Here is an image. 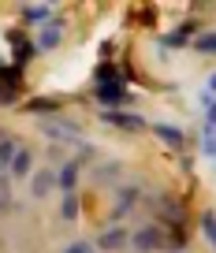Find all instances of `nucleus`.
I'll return each mask as SVG.
<instances>
[{
	"label": "nucleus",
	"mask_w": 216,
	"mask_h": 253,
	"mask_svg": "<svg viewBox=\"0 0 216 253\" xmlns=\"http://www.w3.org/2000/svg\"><path fill=\"white\" fill-rule=\"evenodd\" d=\"M93 97L101 104H108V108H123V104L130 101L127 86H93Z\"/></svg>",
	"instance_id": "obj_7"
},
{
	"label": "nucleus",
	"mask_w": 216,
	"mask_h": 253,
	"mask_svg": "<svg viewBox=\"0 0 216 253\" xmlns=\"http://www.w3.org/2000/svg\"><path fill=\"white\" fill-rule=\"evenodd\" d=\"M79 205H82L79 194H64V201H60V220H67V223L79 220Z\"/></svg>",
	"instance_id": "obj_18"
},
{
	"label": "nucleus",
	"mask_w": 216,
	"mask_h": 253,
	"mask_svg": "<svg viewBox=\"0 0 216 253\" xmlns=\"http://www.w3.org/2000/svg\"><path fill=\"white\" fill-rule=\"evenodd\" d=\"M201 227H205V238L216 246V212H205V216H201Z\"/></svg>",
	"instance_id": "obj_20"
},
{
	"label": "nucleus",
	"mask_w": 216,
	"mask_h": 253,
	"mask_svg": "<svg viewBox=\"0 0 216 253\" xmlns=\"http://www.w3.org/2000/svg\"><path fill=\"white\" fill-rule=\"evenodd\" d=\"M60 41H64V23L48 19V23H45V30H41V38H38V48H56Z\"/></svg>",
	"instance_id": "obj_11"
},
{
	"label": "nucleus",
	"mask_w": 216,
	"mask_h": 253,
	"mask_svg": "<svg viewBox=\"0 0 216 253\" xmlns=\"http://www.w3.org/2000/svg\"><path fill=\"white\" fill-rule=\"evenodd\" d=\"M41 134L52 138V142H71V145H82V130L75 123H64V119H41Z\"/></svg>",
	"instance_id": "obj_3"
},
{
	"label": "nucleus",
	"mask_w": 216,
	"mask_h": 253,
	"mask_svg": "<svg viewBox=\"0 0 216 253\" xmlns=\"http://www.w3.org/2000/svg\"><path fill=\"white\" fill-rule=\"evenodd\" d=\"M101 123H108V126H120V130H127V134H138V130H145V116H138V112H130V108H104L101 112Z\"/></svg>",
	"instance_id": "obj_1"
},
{
	"label": "nucleus",
	"mask_w": 216,
	"mask_h": 253,
	"mask_svg": "<svg viewBox=\"0 0 216 253\" xmlns=\"http://www.w3.org/2000/svg\"><path fill=\"white\" fill-rule=\"evenodd\" d=\"M23 149V145L15 142V138H8V134H0V171H8L11 168V160H15V153Z\"/></svg>",
	"instance_id": "obj_16"
},
{
	"label": "nucleus",
	"mask_w": 216,
	"mask_h": 253,
	"mask_svg": "<svg viewBox=\"0 0 216 253\" xmlns=\"http://www.w3.org/2000/svg\"><path fill=\"white\" fill-rule=\"evenodd\" d=\"M134 205H138V186H123V190H120V198H116L112 216H116V220H123V216H127Z\"/></svg>",
	"instance_id": "obj_13"
},
{
	"label": "nucleus",
	"mask_w": 216,
	"mask_h": 253,
	"mask_svg": "<svg viewBox=\"0 0 216 253\" xmlns=\"http://www.w3.org/2000/svg\"><path fill=\"white\" fill-rule=\"evenodd\" d=\"M64 253H97V250H93L89 242H71V246H67Z\"/></svg>",
	"instance_id": "obj_22"
},
{
	"label": "nucleus",
	"mask_w": 216,
	"mask_h": 253,
	"mask_svg": "<svg viewBox=\"0 0 216 253\" xmlns=\"http://www.w3.org/2000/svg\"><path fill=\"white\" fill-rule=\"evenodd\" d=\"M75 182H79V160H67L56 171V186L64 190V194H75Z\"/></svg>",
	"instance_id": "obj_12"
},
{
	"label": "nucleus",
	"mask_w": 216,
	"mask_h": 253,
	"mask_svg": "<svg viewBox=\"0 0 216 253\" xmlns=\"http://www.w3.org/2000/svg\"><path fill=\"white\" fill-rule=\"evenodd\" d=\"M123 246H130V231L123 227H108V231H101V238L93 242V250H108V253H120Z\"/></svg>",
	"instance_id": "obj_4"
},
{
	"label": "nucleus",
	"mask_w": 216,
	"mask_h": 253,
	"mask_svg": "<svg viewBox=\"0 0 216 253\" xmlns=\"http://www.w3.org/2000/svg\"><path fill=\"white\" fill-rule=\"evenodd\" d=\"M48 15H52V11H48L45 4H34V8H26V11H23L26 23H48Z\"/></svg>",
	"instance_id": "obj_19"
},
{
	"label": "nucleus",
	"mask_w": 216,
	"mask_h": 253,
	"mask_svg": "<svg viewBox=\"0 0 216 253\" xmlns=\"http://www.w3.org/2000/svg\"><path fill=\"white\" fill-rule=\"evenodd\" d=\"M30 168H34V157H30V149H19L8 171H11V179H26V175H30Z\"/></svg>",
	"instance_id": "obj_15"
},
{
	"label": "nucleus",
	"mask_w": 216,
	"mask_h": 253,
	"mask_svg": "<svg viewBox=\"0 0 216 253\" xmlns=\"http://www.w3.org/2000/svg\"><path fill=\"white\" fill-rule=\"evenodd\" d=\"M164 242H168V246H172V253H175V250H186L190 235H186L183 223H168V235H164Z\"/></svg>",
	"instance_id": "obj_17"
},
{
	"label": "nucleus",
	"mask_w": 216,
	"mask_h": 253,
	"mask_svg": "<svg viewBox=\"0 0 216 253\" xmlns=\"http://www.w3.org/2000/svg\"><path fill=\"white\" fill-rule=\"evenodd\" d=\"M8 41H11V48H15V67H23V63H30L34 56L41 52V48L34 45V41H26V34H23V30H11V34H8Z\"/></svg>",
	"instance_id": "obj_5"
},
{
	"label": "nucleus",
	"mask_w": 216,
	"mask_h": 253,
	"mask_svg": "<svg viewBox=\"0 0 216 253\" xmlns=\"http://www.w3.org/2000/svg\"><path fill=\"white\" fill-rule=\"evenodd\" d=\"M209 89H213V93H216V75H213V79H209Z\"/></svg>",
	"instance_id": "obj_24"
},
{
	"label": "nucleus",
	"mask_w": 216,
	"mask_h": 253,
	"mask_svg": "<svg viewBox=\"0 0 216 253\" xmlns=\"http://www.w3.org/2000/svg\"><path fill=\"white\" fill-rule=\"evenodd\" d=\"M149 130H153V134H157L164 145H168V149H183V145H186V134L179 130V126H168V123H153Z\"/></svg>",
	"instance_id": "obj_8"
},
{
	"label": "nucleus",
	"mask_w": 216,
	"mask_h": 253,
	"mask_svg": "<svg viewBox=\"0 0 216 253\" xmlns=\"http://www.w3.org/2000/svg\"><path fill=\"white\" fill-rule=\"evenodd\" d=\"M52 186H56V171H52V168L30 175V194H34V198H48V194H52Z\"/></svg>",
	"instance_id": "obj_9"
},
{
	"label": "nucleus",
	"mask_w": 216,
	"mask_h": 253,
	"mask_svg": "<svg viewBox=\"0 0 216 253\" xmlns=\"http://www.w3.org/2000/svg\"><path fill=\"white\" fill-rule=\"evenodd\" d=\"M130 246H134L138 253L160 250V246H164V227H160V223H145V227L130 231Z\"/></svg>",
	"instance_id": "obj_2"
},
{
	"label": "nucleus",
	"mask_w": 216,
	"mask_h": 253,
	"mask_svg": "<svg viewBox=\"0 0 216 253\" xmlns=\"http://www.w3.org/2000/svg\"><path fill=\"white\" fill-rule=\"evenodd\" d=\"M205 153H209V157H216V130H209V134H205Z\"/></svg>",
	"instance_id": "obj_23"
},
{
	"label": "nucleus",
	"mask_w": 216,
	"mask_h": 253,
	"mask_svg": "<svg viewBox=\"0 0 216 253\" xmlns=\"http://www.w3.org/2000/svg\"><path fill=\"white\" fill-rule=\"evenodd\" d=\"M160 205H157V216L164 223H183L186 220V205L183 201H175V198H168V194H164V198H157Z\"/></svg>",
	"instance_id": "obj_6"
},
{
	"label": "nucleus",
	"mask_w": 216,
	"mask_h": 253,
	"mask_svg": "<svg viewBox=\"0 0 216 253\" xmlns=\"http://www.w3.org/2000/svg\"><path fill=\"white\" fill-rule=\"evenodd\" d=\"M93 82L97 86H127V79L120 75V67H112V63H101L93 71Z\"/></svg>",
	"instance_id": "obj_14"
},
{
	"label": "nucleus",
	"mask_w": 216,
	"mask_h": 253,
	"mask_svg": "<svg viewBox=\"0 0 216 253\" xmlns=\"http://www.w3.org/2000/svg\"><path fill=\"white\" fill-rule=\"evenodd\" d=\"M194 48H198V52H216V34H201V38L194 41Z\"/></svg>",
	"instance_id": "obj_21"
},
{
	"label": "nucleus",
	"mask_w": 216,
	"mask_h": 253,
	"mask_svg": "<svg viewBox=\"0 0 216 253\" xmlns=\"http://www.w3.org/2000/svg\"><path fill=\"white\" fill-rule=\"evenodd\" d=\"M175 253H190V250H175Z\"/></svg>",
	"instance_id": "obj_25"
},
{
	"label": "nucleus",
	"mask_w": 216,
	"mask_h": 253,
	"mask_svg": "<svg viewBox=\"0 0 216 253\" xmlns=\"http://www.w3.org/2000/svg\"><path fill=\"white\" fill-rule=\"evenodd\" d=\"M60 97H30V101H26V112H30V116H52V112H60Z\"/></svg>",
	"instance_id": "obj_10"
}]
</instances>
